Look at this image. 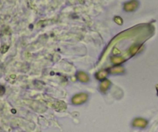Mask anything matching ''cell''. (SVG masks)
I'll return each instance as SVG.
<instances>
[{"mask_svg":"<svg viewBox=\"0 0 158 132\" xmlns=\"http://www.w3.org/2000/svg\"><path fill=\"white\" fill-rule=\"evenodd\" d=\"M110 72L111 73H121L124 72V69L122 67H115L111 68Z\"/></svg>","mask_w":158,"mask_h":132,"instance_id":"obj_8","label":"cell"},{"mask_svg":"<svg viewBox=\"0 0 158 132\" xmlns=\"http://www.w3.org/2000/svg\"><path fill=\"white\" fill-rule=\"evenodd\" d=\"M139 48L140 46H133L131 48H130V53H131V55H134V54L138 51Z\"/></svg>","mask_w":158,"mask_h":132,"instance_id":"obj_9","label":"cell"},{"mask_svg":"<svg viewBox=\"0 0 158 132\" xmlns=\"http://www.w3.org/2000/svg\"><path fill=\"white\" fill-rule=\"evenodd\" d=\"M124 60H125L124 58L122 57H112V59H111V61L114 64H120L121 63L124 62Z\"/></svg>","mask_w":158,"mask_h":132,"instance_id":"obj_7","label":"cell"},{"mask_svg":"<svg viewBox=\"0 0 158 132\" xmlns=\"http://www.w3.org/2000/svg\"><path fill=\"white\" fill-rule=\"evenodd\" d=\"M156 88H157V95H158V84L156 86Z\"/></svg>","mask_w":158,"mask_h":132,"instance_id":"obj_14","label":"cell"},{"mask_svg":"<svg viewBox=\"0 0 158 132\" xmlns=\"http://www.w3.org/2000/svg\"><path fill=\"white\" fill-rule=\"evenodd\" d=\"M5 87H4L3 86H2V85H0V97L3 96V95L5 94Z\"/></svg>","mask_w":158,"mask_h":132,"instance_id":"obj_12","label":"cell"},{"mask_svg":"<svg viewBox=\"0 0 158 132\" xmlns=\"http://www.w3.org/2000/svg\"><path fill=\"white\" fill-rule=\"evenodd\" d=\"M114 22L118 25H122L123 22V19H122V18L120 17V16H115V17H114Z\"/></svg>","mask_w":158,"mask_h":132,"instance_id":"obj_10","label":"cell"},{"mask_svg":"<svg viewBox=\"0 0 158 132\" xmlns=\"http://www.w3.org/2000/svg\"><path fill=\"white\" fill-rule=\"evenodd\" d=\"M8 50L9 46H7V45H3V46L1 47V49H0V51H1L2 53H6V52L8 51Z\"/></svg>","mask_w":158,"mask_h":132,"instance_id":"obj_11","label":"cell"},{"mask_svg":"<svg viewBox=\"0 0 158 132\" xmlns=\"http://www.w3.org/2000/svg\"><path fill=\"white\" fill-rule=\"evenodd\" d=\"M133 125L134 127H145L147 125V121L144 118H136L133 121Z\"/></svg>","mask_w":158,"mask_h":132,"instance_id":"obj_3","label":"cell"},{"mask_svg":"<svg viewBox=\"0 0 158 132\" xmlns=\"http://www.w3.org/2000/svg\"><path fill=\"white\" fill-rule=\"evenodd\" d=\"M87 94H78L75 95L74 97H72V102L73 104H76V105H78V104H83L84 102H86L87 100Z\"/></svg>","mask_w":158,"mask_h":132,"instance_id":"obj_1","label":"cell"},{"mask_svg":"<svg viewBox=\"0 0 158 132\" xmlns=\"http://www.w3.org/2000/svg\"><path fill=\"white\" fill-rule=\"evenodd\" d=\"M138 1L137 0H131L128 3H126L123 5L124 10L126 12H133V11L136 10L138 7Z\"/></svg>","mask_w":158,"mask_h":132,"instance_id":"obj_2","label":"cell"},{"mask_svg":"<svg viewBox=\"0 0 158 132\" xmlns=\"http://www.w3.org/2000/svg\"><path fill=\"white\" fill-rule=\"evenodd\" d=\"M107 76V71L106 70H99V72L96 73V77L99 81H103Z\"/></svg>","mask_w":158,"mask_h":132,"instance_id":"obj_6","label":"cell"},{"mask_svg":"<svg viewBox=\"0 0 158 132\" xmlns=\"http://www.w3.org/2000/svg\"><path fill=\"white\" fill-rule=\"evenodd\" d=\"M110 85V81L108 80H103L101 82V84L99 85V89L102 92H106L107 90V89L109 88V86Z\"/></svg>","mask_w":158,"mask_h":132,"instance_id":"obj_5","label":"cell"},{"mask_svg":"<svg viewBox=\"0 0 158 132\" xmlns=\"http://www.w3.org/2000/svg\"><path fill=\"white\" fill-rule=\"evenodd\" d=\"M120 53V52L117 49H116V48L113 49V53L114 54H118V53Z\"/></svg>","mask_w":158,"mask_h":132,"instance_id":"obj_13","label":"cell"},{"mask_svg":"<svg viewBox=\"0 0 158 132\" xmlns=\"http://www.w3.org/2000/svg\"><path fill=\"white\" fill-rule=\"evenodd\" d=\"M76 77H77L78 80L81 82H83V83H86L89 81L88 75L84 72H79V73H77Z\"/></svg>","mask_w":158,"mask_h":132,"instance_id":"obj_4","label":"cell"}]
</instances>
